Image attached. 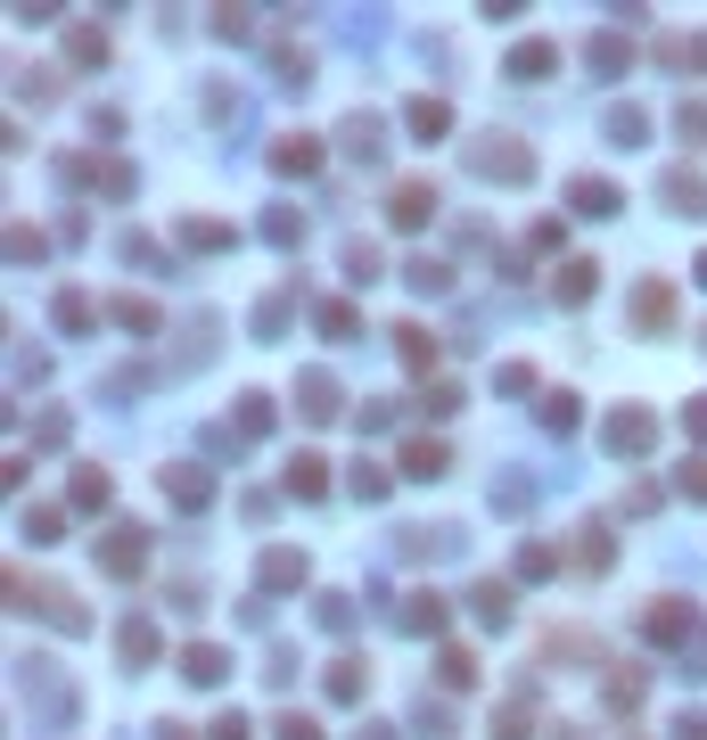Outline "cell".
<instances>
[{"instance_id":"41","label":"cell","mask_w":707,"mask_h":740,"mask_svg":"<svg viewBox=\"0 0 707 740\" xmlns=\"http://www.w3.org/2000/svg\"><path fill=\"white\" fill-rule=\"evenodd\" d=\"M346 280H379V247L354 239V247H346Z\"/></svg>"},{"instance_id":"57","label":"cell","mask_w":707,"mask_h":740,"mask_svg":"<svg viewBox=\"0 0 707 740\" xmlns=\"http://www.w3.org/2000/svg\"><path fill=\"white\" fill-rule=\"evenodd\" d=\"M568 740H576V732H568Z\"/></svg>"},{"instance_id":"47","label":"cell","mask_w":707,"mask_h":740,"mask_svg":"<svg viewBox=\"0 0 707 740\" xmlns=\"http://www.w3.org/2000/svg\"><path fill=\"white\" fill-rule=\"evenodd\" d=\"M272 732H280V740H321V724H313V716H297V708H288Z\"/></svg>"},{"instance_id":"10","label":"cell","mask_w":707,"mask_h":740,"mask_svg":"<svg viewBox=\"0 0 707 740\" xmlns=\"http://www.w3.org/2000/svg\"><path fill=\"white\" fill-rule=\"evenodd\" d=\"M593 272H600V264H585V256H568V264H559V272H551V296H559V305H585V296L600 288V280H593Z\"/></svg>"},{"instance_id":"46","label":"cell","mask_w":707,"mask_h":740,"mask_svg":"<svg viewBox=\"0 0 707 740\" xmlns=\"http://www.w3.org/2000/svg\"><path fill=\"white\" fill-rule=\"evenodd\" d=\"M675 124H683V140H707V99H683Z\"/></svg>"},{"instance_id":"9","label":"cell","mask_w":707,"mask_h":740,"mask_svg":"<svg viewBox=\"0 0 707 740\" xmlns=\"http://www.w3.org/2000/svg\"><path fill=\"white\" fill-rule=\"evenodd\" d=\"M395 354H404L411 371H436V354H445V346H436V329H420V322H395Z\"/></svg>"},{"instance_id":"17","label":"cell","mask_w":707,"mask_h":740,"mask_svg":"<svg viewBox=\"0 0 707 740\" xmlns=\"http://www.w3.org/2000/svg\"><path fill=\"white\" fill-rule=\"evenodd\" d=\"M181 674H190V683H222L231 659H222V642H190V650H181Z\"/></svg>"},{"instance_id":"22","label":"cell","mask_w":707,"mask_h":740,"mask_svg":"<svg viewBox=\"0 0 707 740\" xmlns=\"http://www.w3.org/2000/svg\"><path fill=\"white\" fill-rule=\"evenodd\" d=\"M181 247H239V230L215 223V215H190V223H181Z\"/></svg>"},{"instance_id":"49","label":"cell","mask_w":707,"mask_h":740,"mask_svg":"<svg viewBox=\"0 0 707 740\" xmlns=\"http://www.w3.org/2000/svg\"><path fill=\"white\" fill-rule=\"evenodd\" d=\"M428 412H436V420L461 412V387H452V378H436V387H428Z\"/></svg>"},{"instance_id":"1","label":"cell","mask_w":707,"mask_h":740,"mask_svg":"<svg viewBox=\"0 0 707 740\" xmlns=\"http://www.w3.org/2000/svg\"><path fill=\"white\" fill-rule=\"evenodd\" d=\"M469 174H486V181H527V174H535V148L510 140V132H486V140L469 148Z\"/></svg>"},{"instance_id":"19","label":"cell","mask_w":707,"mask_h":740,"mask_svg":"<svg viewBox=\"0 0 707 740\" xmlns=\"http://www.w3.org/2000/svg\"><path fill=\"white\" fill-rule=\"evenodd\" d=\"M404 477H420V485L445 477V444H436V436H411V444H404Z\"/></svg>"},{"instance_id":"43","label":"cell","mask_w":707,"mask_h":740,"mask_svg":"<svg viewBox=\"0 0 707 740\" xmlns=\"http://www.w3.org/2000/svg\"><path fill=\"white\" fill-rule=\"evenodd\" d=\"M58 526H67V519H58L50 502H41V511H26V535H33V543H58Z\"/></svg>"},{"instance_id":"12","label":"cell","mask_w":707,"mask_h":740,"mask_svg":"<svg viewBox=\"0 0 707 740\" xmlns=\"http://www.w3.org/2000/svg\"><path fill=\"white\" fill-rule=\"evenodd\" d=\"M256 584H263V592H297V584H305V552H263Z\"/></svg>"},{"instance_id":"52","label":"cell","mask_w":707,"mask_h":740,"mask_svg":"<svg viewBox=\"0 0 707 740\" xmlns=\"http://www.w3.org/2000/svg\"><path fill=\"white\" fill-rule=\"evenodd\" d=\"M683 428H691V436L707 444V395H691V404H683Z\"/></svg>"},{"instance_id":"45","label":"cell","mask_w":707,"mask_h":740,"mask_svg":"<svg viewBox=\"0 0 707 740\" xmlns=\"http://www.w3.org/2000/svg\"><path fill=\"white\" fill-rule=\"evenodd\" d=\"M494 387H502V395H527L535 371H527V363H502V371H494Z\"/></svg>"},{"instance_id":"32","label":"cell","mask_w":707,"mask_h":740,"mask_svg":"<svg viewBox=\"0 0 707 740\" xmlns=\"http://www.w3.org/2000/svg\"><path fill=\"white\" fill-rule=\"evenodd\" d=\"M411 132H420V140L452 132V108H445V99H411Z\"/></svg>"},{"instance_id":"13","label":"cell","mask_w":707,"mask_h":740,"mask_svg":"<svg viewBox=\"0 0 707 740\" xmlns=\"http://www.w3.org/2000/svg\"><path fill=\"white\" fill-rule=\"evenodd\" d=\"M559 67V41H518V50H510V75L518 82H544Z\"/></svg>"},{"instance_id":"56","label":"cell","mask_w":707,"mask_h":740,"mask_svg":"<svg viewBox=\"0 0 707 740\" xmlns=\"http://www.w3.org/2000/svg\"><path fill=\"white\" fill-rule=\"evenodd\" d=\"M699 288H707V256H699Z\"/></svg>"},{"instance_id":"44","label":"cell","mask_w":707,"mask_h":740,"mask_svg":"<svg viewBox=\"0 0 707 740\" xmlns=\"http://www.w3.org/2000/svg\"><path fill=\"white\" fill-rule=\"evenodd\" d=\"M9 256H17V264H41V230L17 223V230H9Z\"/></svg>"},{"instance_id":"7","label":"cell","mask_w":707,"mask_h":740,"mask_svg":"<svg viewBox=\"0 0 707 740\" xmlns=\"http://www.w3.org/2000/svg\"><path fill=\"white\" fill-rule=\"evenodd\" d=\"M74 181H91V189H108V198H123V189H132V165H123V157H74Z\"/></svg>"},{"instance_id":"28","label":"cell","mask_w":707,"mask_h":740,"mask_svg":"<svg viewBox=\"0 0 707 740\" xmlns=\"http://www.w3.org/2000/svg\"><path fill=\"white\" fill-rule=\"evenodd\" d=\"M527 724H535L527 691H518V700H502V708H494V740H527Z\"/></svg>"},{"instance_id":"33","label":"cell","mask_w":707,"mask_h":740,"mask_svg":"<svg viewBox=\"0 0 707 740\" xmlns=\"http://www.w3.org/2000/svg\"><path fill=\"white\" fill-rule=\"evenodd\" d=\"M91 322H99V305H91L82 288H67V296H58V329H91Z\"/></svg>"},{"instance_id":"37","label":"cell","mask_w":707,"mask_h":740,"mask_svg":"<svg viewBox=\"0 0 707 740\" xmlns=\"http://www.w3.org/2000/svg\"><path fill=\"white\" fill-rule=\"evenodd\" d=\"M559 568V543H527V552H518V576H551Z\"/></svg>"},{"instance_id":"18","label":"cell","mask_w":707,"mask_h":740,"mask_svg":"<svg viewBox=\"0 0 707 740\" xmlns=\"http://www.w3.org/2000/svg\"><path fill=\"white\" fill-rule=\"evenodd\" d=\"M116 650H123V667H157V625H149V618H132V625L116 633Z\"/></svg>"},{"instance_id":"3","label":"cell","mask_w":707,"mask_h":740,"mask_svg":"<svg viewBox=\"0 0 707 740\" xmlns=\"http://www.w3.org/2000/svg\"><path fill=\"white\" fill-rule=\"evenodd\" d=\"M436 215V181H420V174H411V181H395V198H387V223L395 230H420Z\"/></svg>"},{"instance_id":"2","label":"cell","mask_w":707,"mask_h":740,"mask_svg":"<svg viewBox=\"0 0 707 740\" xmlns=\"http://www.w3.org/2000/svg\"><path fill=\"white\" fill-rule=\"evenodd\" d=\"M99 568H108V576H140V568H149V535H140V526H108Z\"/></svg>"},{"instance_id":"5","label":"cell","mask_w":707,"mask_h":740,"mask_svg":"<svg viewBox=\"0 0 707 740\" xmlns=\"http://www.w3.org/2000/svg\"><path fill=\"white\" fill-rule=\"evenodd\" d=\"M650 444H658V420H650V412H634V404H626V412L609 420V453L641 461V453H650Z\"/></svg>"},{"instance_id":"21","label":"cell","mask_w":707,"mask_h":740,"mask_svg":"<svg viewBox=\"0 0 707 740\" xmlns=\"http://www.w3.org/2000/svg\"><path fill=\"white\" fill-rule=\"evenodd\" d=\"M370 691V659H338L329 667V700H362Z\"/></svg>"},{"instance_id":"16","label":"cell","mask_w":707,"mask_h":740,"mask_svg":"<svg viewBox=\"0 0 707 740\" xmlns=\"http://www.w3.org/2000/svg\"><path fill=\"white\" fill-rule=\"evenodd\" d=\"M641 633H650V642H683V633H691V601H658L650 618H641Z\"/></svg>"},{"instance_id":"40","label":"cell","mask_w":707,"mask_h":740,"mask_svg":"<svg viewBox=\"0 0 707 740\" xmlns=\"http://www.w3.org/2000/svg\"><path fill=\"white\" fill-rule=\"evenodd\" d=\"M263 239H272V247H297V239H305V215H288V206H280V215L263 223Z\"/></svg>"},{"instance_id":"14","label":"cell","mask_w":707,"mask_h":740,"mask_svg":"<svg viewBox=\"0 0 707 740\" xmlns=\"http://www.w3.org/2000/svg\"><path fill=\"white\" fill-rule=\"evenodd\" d=\"M313 165H321V140H305V132H288V140L272 148V174H297V181H305Z\"/></svg>"},{"instance_id":"25","label":"cell","mask_w":707,"mask_h":740,"mask_svg":"<svg viewBox=\"0 0 707 740\" xmlns=\"http://www.w3.org/2000/svg\"><path fill=\"white\" fill-rule=\"evenodd\" d=\"M585 58H593L600 75H617V67H634V41H626V33H593V50H585Z\"/></svg>"},{"instance_id":"26","label":"cell","mask_w":707,"mask_h":740,"mask_svg":"<svg viewBox=\"0 0 707 740\" xmlns=\"http://www.w3.org/2000/svg\"><path fill=\"white\" fill-rule=\"evenodd\" d=\"M469 609H477L486 625H510V584H494V576H486V584L469 592Z\"/></svg>"},{"instance_id":"36","label":"cell","mask_w":707,"mask_h":740,"mask_svg":"<svg viewBox=\"0 0 707 740\" xmlns=\"http://www.w3.org/2000/svg\"><path fill=\"white\" fill-rule=\"evenodd\" d=\"M404 280H411V288H420V296H436V288H445V280H452V272H445V264H428V256H411V264H404Z\"/></svg>"},{"instance_id":"34","label":"cell","mask_w":707,"mask_h":740,"mask_svg":"<svg viewBox=\"0 0 707 740\" xmlns=\"http://www.w3.org/2000/svg\"><path fill=\"white\" fill-rule=\"evenodd\" d=\"M436 674H445V683H452V691H469V683H477V659H469V650H461V642H452V650H445V659H436Z\"/></svg>"},{"instance_id":"50","label":"cell","mask_w":707,"mask_h":740,"mask_svg":"<svg viewBox=\"0 0 707 740\" xmlns=\"http://www.w3.org/2000/svg\"><path fill=\"white\" fill-rule=\"evenodd\" d=\"M609 700H617V708H634V700H641V674H634V667H626V674H609Z\"/></svg>"},{"instance_id":"51","label":"cell","mask_w":707,"mask_h":740,"mask_svg":"<svg viewBox=\"0 0 707 740\" xmlns=\"http://www.w3.org/2000/svg\"><path fill=\"white\" fill-rule=\"evenodd\" d=\"M206 740H247V716L231 708V716H215V724H206Z\"/></svg>"},{"instance_id":"35","label":"cell","mask_w":707,"mask_h":740,"mask_svg":"<svg viewBox=\"0 0 707 740\" xmlns=\"http://www.w3.org/2000/svg\"><path fill=\"white\" fill-rule=\"evenodd\" d=\"M354 322H362V313H354L346 296H329V305H321V337H354Z\"/></svg>"},{"instance_id":"55","label":"cell","mask_w":707,"mask_h":740,"mask_svg":"<svg viewBox=\"0 0 707 740\" xmlns=\"http://www.w3.org/2000/svg\"><path fill=\"white\" fill-rule=\"evenodd\" d=\"M165 740H190V732H181V724H165Z\"/></svg>"},{"instance_id":"24","label":"cell","mask_w":707,"mask_h":740,"mask_svg":"<svg viewBox=\"0 0 707 740\" xmlns=\"http://www.w3.org/2000/svg\"><path fill=\"white\" fill-rule=\"evenodd\" d=\"M568 198H576V215H617V206H626V198H617V189H609V181H593V174H585V181H576V189H568Z\"/></svg>"},{"instance_id":"6","label":"cell","mask_w":707,"mask_h":740,"mask_svg":"<svg viewBox=\"0 0 707 740\" xmlns=\"http://www.w3.org/2000/svg\"><path fill=\"white\" fill-rule=\"evenodd\" d=\"M297 412H305V420H338V378H329V371H305V378H297Z\"/></svg>"},{"instance_id":"15","label":"cell","mask_w":707,"mask_h":740,"mask_svg":"<svg viewBox=\"0 0 707 740\" xmlns=\"http://www.w3.org/2000/svg\"><path fill=\"white\" fill-rule=\"evenodd\" d=\"M288 494L321 502V494H329V461H321V453H297V461H288Z\"/></svg>"},{"instance_id":"23","label":"cell","mask_w":707,"mask_h":740,"mask_svg":"<svg viewBox=\"0 0 707 740\" xmlns=\"http://www.w3.org/2000/svg\"><path fill=\"white\" fill-rule=\"evenodd\" d=\"M404 633H445V601H436V592H411L404 601Z\"/></svg>"},{"instance_id":"31","label":"cell","mask_w":707,"mask_h":740,"mask_svg":"<svg viewBox=\"0 0 707 740\" xmlns=\"http://www.w3.org/2000/svg\"><path fill=\"white\" fill-rule=\"evenodd\" d=\"M108 470H74V511H108Z\"/></svg>"},{"instance_id":"54","label":"cell","mask_w":707,"mask_h":740,"mask_svg":"<svg viewBox=\"0 0 707 740\" xmlns=\"http://www.w3.org/2000/svg\"><path fill=\"white\" fill-rule=\"evenodd\" d=\"M691 58H699V67H707V33H699V41H691Z\"/></svg>"},{"instance_id":"4","label":"cell","mask_w":707,"mask_h":740,"mask_svg":"<svg viewBox=\"0 0 707 740\" xmlns=\"http://www.w3.org/2000/svg\"><path fill=\"white\" fill-rule=\"evenodd\" d=\"M157 485L181 502V511H206V502H215V477H206L198 461H173V470H157Z\"/></svg>"},{"instance_id":"29","label":"cell","mask_w":707,"mask_h":740,"mask_svg":"<svg viewBox=\"0 0 707 740\" xmlns=\"http://www.w3.org/2000/svg\"><path fill=\"white\" fill-rule=\"evenodd\" d=\"M576 420H585V412H576V395L551 387V395H544V428H551V436H576Z\"/></svg>"},{"instance_id":"42","label":"cell","mask_w":707,"mask_h":740,"mask_svg":"<svg viewBox=\"0 0 707 740\" xmlns=\"http://www.w3.org/2000/svg\"><path fill=\"white\" fill-rule=\"evenodd\" d=\"M263 428H272V404H263V395H247V404H239V436H263Z\"/></svg>"},{"instance_id":"48","label":"cell","mask_w":707,"mask_h":740,"mask_svg":"<svg viewBox=\"0 0 707 740\" xmlns=\"http://www.w3.org/2000/svg\"><path fill=\"white\" fill-rule=\"evenodd\" d=\"M675 485H683L691 502H707V453H699V461H683V477H675Z\"/></svg>"},{"instance_id":"30","label":"cell","mask_w":707,"mask_h":740,"mask_svg":"<svg viewBox=\"0 0 707 740\" xmlns=\"http://www.w3.org/2000/svg\"><path fill=\"white\" fill-rule=\"evenodd\" d=\"M108 322H123V329H140V337H149V329H157V305H149V296H116V305H108Z\"/></svg>"},{"instance_id":"8","label":"cell","mask_w":707,"mask_h":740,"mask_svg":"<svg viewBox=\"0 0 707 740\" xmlns=\"http://www.w3.org/2000/svg\"><path fill=\"white\" fill-rule=\"evenodd\" d=\"M634 322H641V329H667V322H675V288H667V280H641V288H634Z\"/></svg>"},{"instance_id":"27","label":"cell","mask_w":707,"mask_h":740,"mask_svg":"<svg viewBox=\"0 0 707 740\" xmlns=\"http://www.w3.org/2000/svg\"><path fill=\"white\" fill-rule=\"evenodd\" d=\"M67 58L74 67H99V58H108V33L99 26H67Z\"/></svg>"},{"instance_id":"11","label":"cell","mask_w":707,"mask_h":740,"mask_svg":"<svg viewBox=\"0 0 707 740\" xmlns=\"http://www.w3.org/2000/svg\"><path fill=\"white\" fill-rule=\"evenodd\" d=\"M658 189H667V206H675V215H707V181L691 174V165H675V174L658 181Z\"/></svg>"},{"instance_id":"39","label":"cell","mask_w":707,"mask_h":740,"mask_svg":"<svg viewBox=\"0 0 707 740\" xmlns=\"http://www.w3.org/2000/svg\"><path fill=\"white\" fill-rule=\"evenodd\" d=\"M609 132H617V148H634L641 132H650V116H641V108H617V116H609Z\"/></svg>"},{"instance_id":"53","label":"cell","mask_w":707,"mask_h":740,"mask_svg":"<svg viewBox=\"0 0 707 740\" xmlns=\"http://www.w3.org/2000/svg\"><path fill=\"white\" fill-rule=\"evenodd\" d=\"M354 740H395V732H387V724H362V732H354Z\"/></svg>"},{"instance_id":"38","label":"cell","mask_w":707,"mask_h":740,"mask_svg":"<svg viewBox=\"0 0 707 740\" xmlns=\"http://www.w3.org/2000/svg\"><path fill=\"white\" fill-rule=\"evenodd\" d=\"M576 560H585V568H609V526H585V543H576Z\"/></svg>"},{"instance_id":"20","label":"cell","mask_w":707,"mask_h":740,"mask_svg":"<svg viewBox=\"0 0 707 740\" xmlns=\"http://www.w3.org/2000/svg\"><path fill=\"white\" fill-rule=\"evenodd\" d=\"M33 601L50 609V625H67V633H82V625H91V618L74 609V592H67V584H33Z\"/></svg>"}]
</instances>
